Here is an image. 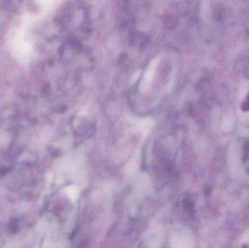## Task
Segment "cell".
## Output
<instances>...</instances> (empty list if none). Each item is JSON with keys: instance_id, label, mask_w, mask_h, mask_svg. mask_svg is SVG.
<instances>
[{"instance_id": "1", "label": "cell", "mask_w": 249, "mask_h": 248, "mask_svg": "<svg viewBox=\"0 0 249 248\" xmlns=\"http://www.w3.org/2000/svg\"><path fill=\"white\" fill-rule=\"evenodd\" d=\"M241 110L243 112H249V93L241 103Z\"/></svg>"}]
</instances>
